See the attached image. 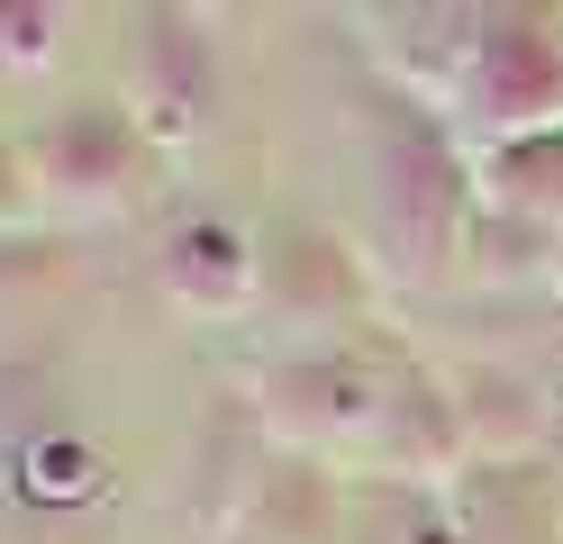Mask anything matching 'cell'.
I'll list each match as a JSON object with an SVG mask.
<instances>
[{
  "label": "cell",
  "mask_w": 563,
  "mask_h": 544,
  "mask_svg": "<svg viewBox=\"0 0 563 544\" xmlns=\"http://www.w3.org/2000/svg\"><path fill=\"white\" fill-rule=\"evenodd\" d=\"M464 100H473L482 136H527V127L554 119L563 64H554V46L527 19H490L482 46H473V73H464Z\"/></svg>",
  "instance_id": "cell-1"
},
{
  "label": "cell",
  "mask_w": 563,
  "mask_h": 544,
  "mask_svg": "<svg viewBox=\"0 0 563 544\" xmlns=\"http://www.w3.org/2000/svg\"><path fill=\"white\" fill-rule=\"evenodd\" d=\"M164 273H173V290H183L191 309H236L245 290H255V254H245V236L228 218H191V227L173 236Z\"/></svg>",
  "instance_id": "cell-2"
},
{
  "label": "cell",
  "mask_w": 563,
  "mask_h": 544,
  "mask_svg": "<svg viewBox=\"0 0 563 544\" xmlns=\"http://www.w3.org/2000/svg\"><path fill=\"white\" fill-rule=\"evenodd\" d=\"M191 36H200V27H191ZM191 36H183V19H155V46H146V55L164 64V91H173V119H164L173 136L209 119V73H200V46H191Z\"/></svg>",
  "instance_id": "cell-3"
},
{
  "label": "cell",
  "mask_w": 563,
  "mask_h": 544,
  "mask_svg": "<svg viewBox=\"0 0 563 544\" xmlns=\"http://www.w3.org/2000/svg\"><path fill=\"white\" fill-rule=\"evenodd\" d=\"M55 55V10H0V64H46Z\"/></svg>",
  "instance_id": "cell-4"
}]
</instances>
